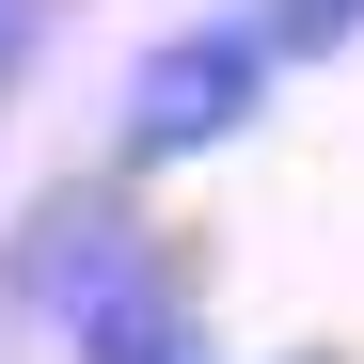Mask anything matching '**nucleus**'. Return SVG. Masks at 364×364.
I'll return each instance as SVG.
<instances>
[{
	"label": "nucleus",
	"mask_w": 364,
	"mask_h": 364,
	"mask_svg": "<svg viewBox=\"0 0 364 364\" xmlns=\"http://www.w3.org/2000/svg\"><path fill=\"white\" fill-rule=\"evenodd\" d=\"M254 32H269V64H333V48H364V0H254Z\"/></svg>",
	"instance_id": "4"
},
{
	"label": "nucleus",
	"mask_w": 364,
	"mask_h": 364,
	"mask_svg": "<svg viewBox=\"0 0 364 364\" xmlns=\"http://www.w3.org/2000/svg\"><path fill=\"white\" fill-rule=\"evenodd\" d=\"M64 364H222L206 348V269L159 237L143 269H111L80 317H64Z\"/></svg>",
	"instance_id": "3"
},
{
	"label": "nucleus",
	"mask_w": 364,
	"mask_h": 364,
	"mask_svg": "<svg viewBox=\"0 0 364 364\" xmlns=\"http://www.w3.org/2000/svg\"><path fill=\"white\" fill-rule=\"evenodd\" d=\"M48 32H64V0H0V111L32 95V64H48Z\"/></svg>",
	"instance_id": "5"
},
{
	"label": "nucleus",
	"mask_w": 364,
	"mask_h": 364,
	"mask_svg": "<svg viewBox=\"0 0 364 364\" xmlns=\"http://www.w3.org/2000/svg\"><path fill=\"white\" fill-rule=\"evenodd\" d=\"M285 95V64H269V32H254V0H222V16H174L143 64H127V95H111V174H191V159H222L254 111Z\"/></svg>",
	"instance_id": "1"
},
{
	"label": "nucleus",
	"mask_w": 364,
	"mask_h": 364,
	"mask_svg": "<svg viewBox=\"0 0 364 364\" xmlns=\"http://www.w3.org/2000/svg\"><path fill=\"white\" fill-rule=\"evenodd\" d=\"M143 254H159L143 174H111V159H95V174H48V191L16 206V237H0V317L64 348V317H80L111 269H143Z\"/></svg>",
	"instance_id": "2"
}]
</instances>
